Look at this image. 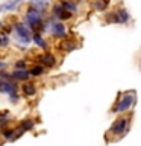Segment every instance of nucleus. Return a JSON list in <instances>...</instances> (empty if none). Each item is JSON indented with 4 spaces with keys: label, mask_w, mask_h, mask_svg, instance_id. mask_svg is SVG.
Instances as JSON below:
<instances>
[{
    "label": "nucleus",
    "mask_w": 141,
    "mask_h": 146,
    "mask_svg": "<svg viewBox=\"0 0 141 146\" xmlns=\"http://www.w3.org/2000/svg\"><path fill=\"white\" fill-rule=\"evenodd\" d=\"M14 29H15L17 38L20 40L23 44H29L32 41V31L24 25V23H15Z\"/></svg>",
    "instance_id": "f257e3e1"
},
{
    "label": "nucleus",
    "mask_w": 141,
    "mask_h": 146,
    "mask_svg": "<svg viewBox=\"0 0 141 146\" xmlns=\"http://www.w3.org/2000/svg\"><path fill=\"white\" fill-rule=\"evenodd\" d=\"M109 5V0H96L94 2V8L99 9V11H103V9H106Z\"/></svg>",
    "instance_id": "ddd939ff"
},
{
    "label": "nucleus",
    "mask_w": 141,
    "mask_h": 146,
    "mask_svg": "<svg viewBox=\"0 0 141 146\" xmlns=\"http://www.w3.org/2000/svg\"><path fill=\"white\" fill-rule=\"evenodd\" d=\"M6 119H0V126H2V125H6Z\"/></svg>",
    "instance_id": "aec40b11"
},
{
    "label": "nucleus",
    "mask_w": 141,
    "mask_h": 146,
    "mask_svg": "<svg viewBox=\"0 0 141 146\" xmlns=\"http://www.w3.org/2000/svg\"><path fill=\"white\" fill-rule=\"evenodd\" d=\"M23 88V94L26 96V98H29V96H34L36 93V87L34 82H24V84L21 85Z\"/></svg>",
    "instance_id": "6e6552de"
},
{
    "label": "nucleus",
    "mask_w": 141,
    "mask_h": 146,
    "mask_svg": "<svg viewBox=\"0 0 141 146\" xmlns=\"http://www.w3.org/2000/svg\"><path fill=\"white\" fill-rule=\"evenodd\" d=\"M109 21H115V23H125L129 20V14H127L125 9H121V11H117V12H114L111 17L108 18Z\"/></svg>",
    "instance_id": "39448f33"
},
{
    "label": "nucleus",
    "mask_w": 141,
    "mask_h": 146,
    "mask_svg": "<svg viewBox=\"0 0 141 146\" xmlns=\"http://www.w3.org/2000/svg\"><path fill=\"white\" fill-rule=\"evenodd\" d=\"M11 76L14 78V79H17V81H27L29 76H30V73L26 72V70H15Z\"/></svg>",
    "instance_id": "9d476101"
},
{
    "label": "nucleus",
    "mask_w": 141,
    "mask_h": 146,
    "mask_svg": "<svg viewBox=\"0 0 141 146\" xmlns=\"http://www.w3.org/2000/svg\"><path fill=\"white\" fill-rule=\"evenodd\" d=\"M41 62L44 64V66H47V67H53L55 66V56H53V53H49V52H45L41 55Z\"/></svg>",
    "instance_id": "1a4fd4ad"
},
{
    "label": "nucleus",
    "mask_w": 141,
    "mask_h": 146,
    "mask_svg": "<svg viewBox=\"0 0 141 146\" xmlns=\"http://www.w3.org/2000/svg\"><path fill=\"white\" fill-rule=\"evenodd\" d=\"M134 100H135V98H134V93H127V94H125V96L121 98L120 102H118V104L115 105V107H114L112 111H114V113H121V111H126V110H129V108L132 107Z\"/></svg>",
    "instance_id": "7ed1b4c3"
},
{
    "label": "nucleus",
    "mask_w": 141,
    "mask_h": 146,
    "mask_svg": "<svg viewBox=\"0 0 141 146\" xmlns=\"http://www.w3.org/2000/svg\"><path fill=\"white\" fill-rule=\"evenodd\" d=\"M53 15L58 17V18H61V20H68V18L71 17V12L65 11L61 5H55V6H53Z\"/></svg>",
    "instance_id": "423d86ee"
},
{
    "label": "nucleus",
    "mask_w": 141,
    "mask_h": 146,
    "mask_svg": "<svg viewBox=\"0 0 141 146\" xmlns=\"http://www.w3.org/2000/svg\"><path fill=\"white\" fill-rule=\"evenodd\" d=\"M20 2H21V0H9L6 5H3V6L0 8V11H2V9H14L17 6V3H20Z\"/></svg>",
    "instance_id": "f3484780"
},
{
    "label": "nucleus",
    "mask_w": 141,
    "mask_h": 146,
    "mask_svg": "<svg viewBox=\"0 0 141 146\" xmlns=\"http://www.w3.org/2000/svg\"><path fill=\"white\" fill-rule=\"evenodd\" d=\"M61 6L65 9V11L71 12V14L76 11V5H74V3H71V2H68V0H64V2L61 3Z\"/></svg>",
    "instance_id": "4468645a"
},
{
    "label": "nucleus",
    "mask_w": 141,
    "mask_h": 146,
    "mask_svg": "<svg viewBox=\"0 0 141 146\" xmlns=\"http://www.w3.org/2000/svg\"><path fill=\"white\" fill-rule=\"evenodd\" d=\"M52 34H53V36H58V38H64L65 36V26L62 25V23H59V21H56V23H52Z\"/></svg>",
    "instance_id": "0eeeda50"
},
{
    "label": "nucleus",
    "mask_w": 141,
    "mask_h": 146,
    "mask_svg": "<svg viewBox=\"0 0 141 146\" xmlns=\"http://www.w3.org/2000/svg\"><path fill=\"white\" fill-rule=\"evenodd\" d=\"M126 131H127V119L126 117L117 119L111 126V134H115V135H123Z\"/></svg>",
    "instance_id": "20e7f679"
},
{
    "label": "nucleus",
    "mask_w": 141,
    "mask_h": 146,
    "mask_svg": "<svg viewBox=\"0 0 141 146\" xmlns=\"http://www.w3.org/2000/svg\"><path fill=\"white\" fill-rule=\"evenodd\" d=\"M29 73L32 76H40V75L44 73V68H43V66H35V67H32L29 70Z\"/></svg>",
    "instance_id": "2eb2a0df"
},
{
    "label": "nucleus",
    "mask_w": 141,
    "mask_h": 146,
    "mask_svg": "<svg viewBox=\"0 0 141 146\" xmlns=\"http://www.w3.org/2000/svg\"><path fill=\"white\" fill-rule=\"evenodd\" d=\"M62 47L65 50H73V49H74V44H73V43H64Z\"/></svg>",
    "instance_id": "6ab92c4d"
},
{
    "label": "nucleus",
    "mask_w": 141,
    "mask_h": 146,
    "mask_svg": "<svg viewBox=\"0 0 141 146\" xmlns=\"http://www.w3.org/2000/svg\"><path fill=\"white\" fill-rule=\"evenodd\" d=\"M2 135H3V139H6V140H12L14 139V129H11V128H6V129H2Z\"/></svg>",
    "instance_id": "dca6fc26"
},
{
    "label": "nucleus",
    "mask_w": 141,
    "mask_h": 146,
    "mask_svg": "<svg viewBox=\"0 0 141 146\" xmlns=\"http://www.w3.org/2000/svg\"><path fill=\"white\" fill-rule=\"evenodd\" d=\"M30 3H32V8L38 9V11H43V9L47 6V2H45V0H30Z\"/></svg>",
    "instance_id": "f8f14e48"
},
{
    "label": "nucleus",
    "mask_w": 141,
    "mask_h": 146,
    "mask_svg": "<svg viewBox=\"0 0 141 146\" xmlns=\"http://www.w3.org/2000/svg\"><path fill=\"white\" fill-rule=\"evenodd\" d=\"M0 91L2 93L9 94L11 102H17L18 100V93H17V84L14 81H0Z\"/></svg>",
    "instance_id": "f03ea898"
},
{
    "label": "nucleus",
    "mask_w": 141,
    "mask_h": 146,
    "mask_svg": "<svg viewBox=\"0 0 141 146\" xmlns=\"http://www.w3.org/2000/svg\"><path fill=\"white\" fill-rule=\"evenodd\" d=\"M24 67H26V62L23 61V59H20V61L15 62V68H17V70H24Z\"/></svg>",
    "instance_id": "a211bd4d"
},
{
    "label": "nucleus",
    "mask_w": 141,
    "mask_h": 146,
    "mask_svg": "<svg viewBox=\"0 0 141 146\" xmlns=\"http://www.w3.org/2000/svg\"><path fill=\"white\" fill-rule=\"evenodd\" d=\"M32 40L35 41V44L38 46V47H41V49H45V47H47L45 41L43 40V36H41L40 34H32Z\"/></svg>",
    "instance_id": "9b49d317"
}]
</instances>
